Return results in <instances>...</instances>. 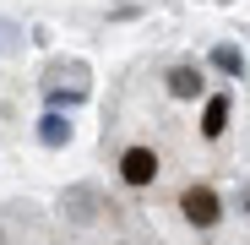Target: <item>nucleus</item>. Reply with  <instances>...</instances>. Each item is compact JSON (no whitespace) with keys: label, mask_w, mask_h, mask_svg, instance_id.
<instances>
[{"label":"nucleus","mask_w":250,"mask_h":245,"mask_svg":"<svg viewBox=\"0 0 250 245\" xmlns=\"http://www.w3.org/2000/svg\"><path fill=\"white\" fill-rule=\"evenodd\" d=\"M163 93H169L174 104H196V98L207 93L201 66H169V71H163Z\"/></svg>","instance_id":"3"},{"label":"nucleus","mask_w":250,"mask_h":245,"mask_svg":"<svg viewBox=\"0 0 250 245\" xmlns=\"http://www.w3.org/2000/svg\"><path fill=\"white\" fill-rule=\"evenodd\" d=\"M158 175H163V158H158V147H147V142H131L120 153V180L131 185V191H147V185H158Z\"/></svg>","instance_id":"2"},{"label":"nucleus","mask_w":250,"mask_h":245,"mask_svg":"<svg viewBox=\"0 0 250 245\" xmlns=\"http://www.w3.org/2000/svg\"><path fill=\"white\" fill-rule=\"evenodd\" d=\"M212 66L229 71V76H239V71H245V55H239L234 44H218V49H212Z\"/></svg>","instance_id":"6"},{"label":"nucleus","mask_w":250,"mask_h":245,"mask_svg":"<svg viewBox=\"0 0 250 245\" xmlns=\"http://www.w3.org/2000/svg\"><path fill=\"white\" fill-rule=\"evenodd\" d=\"M44 147H60V142H71V120H60V114H44Z\"/></svg>","instance_id":"5"},{"label":"nucleus","mask_w":250,"mask_h":245,"mask_svg":"<svg viewBox=\"0 0 250 245\" xmlns=\"http://www.w3.org/2000/svg\"><path fill=\"white\" fill-rule=\"evenodd\" d=\"M229 114H234V98H229V93H212V98H207V109H201V142H218V136L229 131Z\"/></svg>","instance_id":"4"},{"label":"nucleus","mask_w":250,"mask_h":245,"mask_svg":"<svg viewBox=\"0 0 250 245\" xmlns=\"http://www.w3.org/2000/svg\"><path fill=\"white\" fill-rule=\"evenodd\" d=\"M180 218L190 229H218L223 223V196L212 185H185L180 191Z\"/></svg>","instance_id":"1"},{"label":"nucleus","mask_w":250,"mask_h":245,"mask_svg":"<svg viewBox=\"0 0 250 245\" xmlns=\"http://www.w3.org/2000/svg\"><path fill=\"white\" fill-rule=\"evenodd\" d=\"M245 213H250V191H245Z\"/></svg>","instance_id":"7"},{"label":"nucleus","mask_w":250,"mask_h":245,"mask_svg":"<svg viewBox=\"0 0 250 245\" xmlns=\"http://www.w3.org/2000/svg\"><path fill=\"white\" fill-rule=\"evenodd\" d=\"M0 245H6V229H0Z\"/></svg>","instance_id":"8"}]
</instances>
